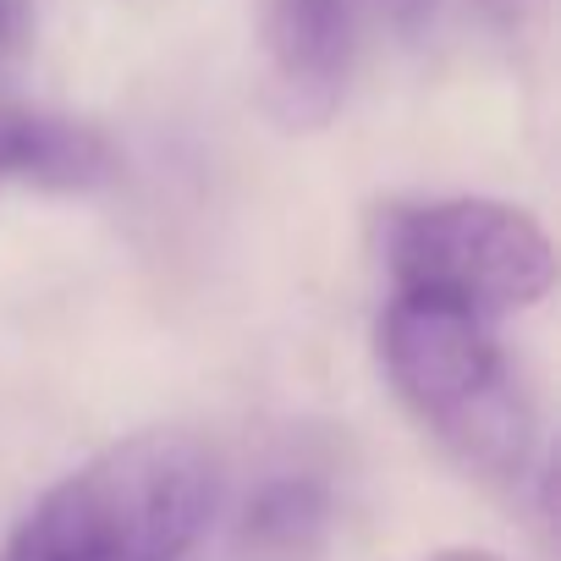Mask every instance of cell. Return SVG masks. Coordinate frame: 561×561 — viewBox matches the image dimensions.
<instances>
[{
    "label": "cell",
    "instance_id": "cell-4",
    "mask_svg": "<svg viewBox=\"0 0 561 561\" xmlns=\"http://www.w3.org/2000/svg\"><path fill=\"white\" fill-rule=\"evenodd\" d=\"M353 72L347 0H264V105L287 133H314L342 111Z\"/></svg>",
    "mask_w": 561,
    "mask_h": 561
},
{
    "label": "cell",
    "instance_id": "cell-7",
    "mask_svg": "<svg viewBox=\"0 0 561 561\" xmlns=\"http://www.w3.org/2000/svg\"><path fill=\"white\" fill-rule=\"evenodd\" d=\"M375 7H380V18H386L402 39H419V34L435 23V7H440V0H375Z\"/></svg>",
    "mask_w": 561,
    "mask_h": 561
},
{
    "label": "cell",
    "instance_id": "cell-5",
    "mask_svg": "<svg viewBox=\"0 0 561 561\" xmlns=\"http://www.w3.org/2000/svg\"><path fill=\"white\" fill-rule=\"evenodd\" d=\"M331 528L336 484L320 468H275L242 495L220 561H320Z\"/></svg>",
    "mask_w": 561,
    "mask_h": 561
},
{
    "label": "cell",
    "instance_id": "cell-3",
    "mask_svg": "<svg viewBox=\"0 0 561 561\" xmlns=\"http://www.w3.org/2000/svg\"><path fill=\"white\" fill-rule=\"evenodd\" d=\"M375 259L391 293L440 298L484 320L534 309L556 280L545 226L501 198L386 204L375 220Z\"/></svg>",
    "mask_w": 561,
    "mask_h": 561
},
{
    "label": "cell",
    "instance_id": "cell-8",
    "mask_svg": "<svg viewBox=\"0 0 561 561\" xmlns=\"http://www.w3.org/2000/svg\"><path fill=\"white\" fill-rule=\"evenodd\" d=\"M424 561H506V556H495V550H435V556H424Z\"/></svg>",
    "mask_w": 561,
    "mask_h": 561
},
{
    "label": "cell",
    "instance_id": "cell-9",
    "mask_svg": "<svg viewBox=\"0 0 561 561\" xmlns=\"http://www.w3.org/2000/svg\"><path fill=\"white\" fill-rule=\"evenodd\" d=\"M12 34H18V0H0V50L12 45Z\"/></svg>",
    "mask_w": 561,
    "mask_h": 561
},
{
    "label": "cell",
    "instance_id": "cell-1",
    "mask_svg": "<svg viewBox=\"0 0 561 561\" xmlns=\"http://www.w3.org/2000/svg\"><path fill=\"white\" fill-rule=\"evenodd\" d=\"M220 462L187 430H138L56 479L0 561H187L215 523Z\"/></svg>",
    "mask_w": 561,
    "mask_h": 561
},
{
    "label": "cell",
    "instance_id": "cell-6",
    "mask_svg": "<svg viewBox=\"0 0 561 561\" xmlns=\"http://www.w3.org/2000/svg\"><path fill=\"white\" fill-rule=\"evenodd\" d=\"M116 176H122V160L105 133L0 100V187L28 182L50 193H94V187H111Z\"/></svg>",
    "mask_w": 561,
    "mask_h": 561
},
{
    "label": "cell",
    "instance_id": "cell-2",
    "mask_svg": "<svg viewBox=\"0 0 561 561\" xmlns=\"http://www.w3.org/2000/svg\"><path fill=\"white\" fill-rule=\"evenodd\" d=\"M375 353L397 402L462 473L506 490L528 479L534 408L495 342V320L440 298L391 293L375 325Z\"/></svg>",
    "mask_w": 561,
    "mask_h": 561
}]
</instances>
